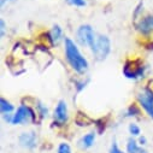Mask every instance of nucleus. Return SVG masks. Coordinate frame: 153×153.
Returning a JSON list of instances; mask_svg holds the SVG:
<instances>
[{"label": "nucleus", "mask_w": 153, "mask_h": 153, "mask_svg": "<svg viewBox=\"0 0 153 153\" xmlns=\"http://www.w3.org/2000/svg\"><path fill=\"white\" fill-rule=\"evenodd\" d=\"M13 110H15V107H13V105L9 100H6L5 98L0 99V111H1L3 116H4V114H10Z\"/></svg>", "instance_id": "obj_12"}, {"label": "nucleus", "mask_w": 153, "mask_h": 153, "mask_svg": "<svg viewBox=\"0 0 153 153\" xmlns=\"http://www.w3.org/2000/svg\"><path fill=\"white\" fill-rule=\"evenodd\" d=\"M37 108H39V112H40V114H41V117H42V118L47 117L48 110H47V107H46L45 105H42V104H37Z\"/></svg>", "instance_id": "obj_17"}, {"label": "nucleus", "mask_w": 153, "mask_h": 153, "mask_svg": "<svg viewBox=\"0 0 153 153\" xmlns=\"http://www.w3.org/2000/svg\"><path fill=\"white\" fill-rule=\"evenodd\" d=\"M127 153H141V149L137 145V142L130 137L128 140V143H127Z\"/></svg>", "instance_id": "obj_13"}, {"label": "nucleus", "mask_w": 153, "mask_h": 153, "mask_svg": "<svg viewBox=\"0 0 153 153\" xmlns=\"http://www.w3.org/2000/svg\"><path fill=\"white\" fill-rule=\"evenodd\" d=\"M97 37V34L94 33L93 28L89 24H82L79 27L76 31V40L81 46L92 47L94 44V40Z\"/></svg>", "instance_id": "obj_3"}, {"label": "nucleus", "mask_w": 153, "mask_h": 153, "mask_svg": "<svg viewBox=\"0 0 153 153\" xmlns=\"http://www.w3.org/2000/svg\"><path fill=\"white\" fill-rule=\"evenodd\" d=\"M65 1L69 5H72V6H76V7H85L86 4H87L86 0H65Z\"/></svg>", "instance_id": "obj_15"}, {"label": "nucleus", "mask_w": 153, "mask_h": 153, "mask_svg": "<svg viewBox=\"0 0 153 153\" xmlns=\"http://www.w3.org/2000/svg\"><path fill=\"white\" fill-rule=\"evenodd\" d=\"M5 22H4V19H1L0 21V34H1V36H4L5 35Z\"/></svg>", "instance_id": "obj_19"}, {"label": "nucleus", "mask_w": 153, "mask_h": 153, "mask_svg": "<svg viewBox=\"0 0 153 153\" xmlns=\"http://www.w3.org/2000/svg\"><path fill=\"white\" fill-rule=\"evenodd\" d=\"M141 153H146V152H143V151H141Z\"/></svg>", "instance_id": "obj_22"}, {"label": "nucleus", "mask_w": 153, "mask_h": 153, "mask_svg": "<svg viewBox=\"0 0 153 153\" xmlns=\"http://www.w3.org/2000/svg\"><path fill=\"white\" fill-rule=\"evenodd\" d=\"M137 101L146 113L153 120V91L149 88H143L137 94Z\"/></svg>", "instance_id": "obj_6"}, {"label": "nucleus", "mask_w": 153, "mask_h": 153, "mask_svg": "<svg viewBox=\"0 0 153 153\" xmlns=\"http://www.w3.org/2000/svg\"><path fill=\"white\" fill-rule=\"evenodd\" d=\"M145 70H146V66H143V64L140 60H128L124 64L123 74L127 79L137 80L143 76Z\"/></svg>", "instance_id": "obj_4"}, {"label": "nucleus", "mask_w": 153, "mask_h": 153, "mask_svg": "<svg viewBox=\"0 0 153 153\" xmlns=\"http://www.w3.org/2000/svg\"><path fill=\"white\" fill-rule=\"evenodd\" d=\"M58 153H72L71 152V147L68 143H60L58 146Z\"/></svg>", "instance_id": "obj_16"}, {"label": "nucleus", "mask_w": 153, "mask_h": 153, "mask_svg": "<svg viewBox=\"0 0 153 153\" xmlns=\"http://www.w3.org/2000/svg\"><path fill=\"white\" fill-rule=\"evenodd\" d=\"M19 143L22 147L28 148V149H33L36 146L37 139H36V134L34 131H29V133H22L19 136Z\"/></svg>", "instance_id": "obj_8"}, {"label": "nucleus", "mask_w": 153, "mask_h": 153, "mask_svg": "<svg viewBox=\"0 0 153 153\" xmlns=\"http://www.w3.org/2000/svg\"><path fill=\"white\" fill-rule=\"evenodd\" d=\"M108 153H123V152L120 149L117 142H116V141H113V142H112V146H111V149H110Z\"/></svg>", "instance_id": "obj_18"}, {"label": "nucleus", "mask_w": 153, "mask_h": 153, "mask_svg": "<svg viewBox=\"0 0 153 153\" xmlns=\"http://www.w3.org/2000/svg\"><path fill=\"white\" fill-rule=\"evenodd\" d=\"M94 141H95V133H88L85 136H82L79 143L82 149H87L94 145Z\"/></svg>", "instance_id": "obj_11"}, {"label": "nucleus", "mask_w": 153, "mask_h": 153, "mask_svg": "<svg viewBox=\"0 0 153 153\" xmlns=\"http://www.w3.org/2000/svg\"><path fill=\"white\" fill-rule=\"evenodd\" d=\"M64 42H65V57L70 66L80 75L86 74L89 64L88 60L80 52L77 45L69 37H64Z\"/></svg>", "instance_id": "obj_1"}, {"label": "nucleus", "mask_w": 153, "mask_h": 153, "mask_svg": "<svg viewBox=\"0 0 153 153\" xmlns=\"http://www.w3.org/2000/svg\"><path fill=\"white\" fill-rule=\"evenodd\" d=\"M137 29L143 35H148L149 33H152L153 31V16H147L142 18L140 23L137 24Z\"/></svg>", "instance_id": "obj_9"}, {"label": "nucleus", "mask_w": 153, "mask_h": 153, "mask_svg": "<svg viewBox=\"0 0 153 153\" xmlns=\"http://www.w3.org/2000/svg\"><path fill=\"white\" fill-rule=\"evenodd\" d=\"M129 133H130L133 136H140L141 129H140V127H139L137 124L131 123V124H129Z\"/></svg>", "instance_id": "obj_14"}, {"label": "nucleus", "mask_w": 153, "mask_h": 153, "mask_svg": "<svg viewBox=\"0 0 153 153\" xmlns=\"http://www.w3.org/2000/svg\"><path fill=\"white\" fill-rule=\"evenodd\" d=\"M16 0H0V3H1V6H5L6 4H10V3H15Z\"/></svg>", "instance_id": "obj_20"}, {"label": "nucleus", "mask_w": 153, "mask_h": 153, "mask_svg": "<svg viewBox=\"0 0 153 153\" xmlns=\"http://www.w3.org/2000/svg\"><path fill=\"white\" fill-rule=\"evenodd\" d=\"M35 121V112L27 105H21L15 114L12 117V123L13 126L17 124H23V123H29V122H34Z\"/></svg>", "instance_id": "obj_5"}, {"label": "nucleus", "mask_w": 153, "mask_h": 153, "mask_svg": "<svg viewBox=\"0 0 153 153\" xmlns=\"http://www.w3.org/2000/svg\"><path fill=\"white\" fill-rule=\"evenodd\" d=\"M68 105L64 100H59L58 101V105L56 106L54 108V113H53V117H54V121L58 123V124H64L66 123L68 118H69V114H68Z\"/></svg>", "instance_id": "obj_7"}, {"label": "nucleus", "mask_w": 153, "mask_h": 153, "mask_svg": "<svg viewBox=\"0 0 153 153\" xmlns=\"http://www.w3.org/2000/svg\"><path fill=\"white\" fill-rule=\"evenodd\" d=\"M48 39L52 45H58L60 42V40H63V29L60 28V25H58V24L53 25V28L48 35Z\"/></svg>", "instance_id": "obj_10"}, {"label": "nucleus", "mask_w": 153, "mask_h": 153, "mask_svg": "<svg viewBox=\"0 0 153 153\" xmlns=\"http://www.w3.org/2000/svg\"><path fill=\"white\" fill-rule=\"evenodd\" d=\"M92 53L97 60H104L107 58L111 51V41L106 35H97L93 46L91 47Z\"/></svg>", "instance_id": "obj_2"}, {"label": "nucleus", "mask_w": 153, "mask_h": 153, "mask_svg": "<svg viewBox=\"0 0 153 153\" xmlns=\"http://www.w3.org/2000/svg\"><path fill=\"white\" fill-rule=\"evenodd\" d=\"M139 142H140V145H146V137H143V136H140V140H139Z\"/></svg>", "instance_id": "obj_21"}]
</instances>
